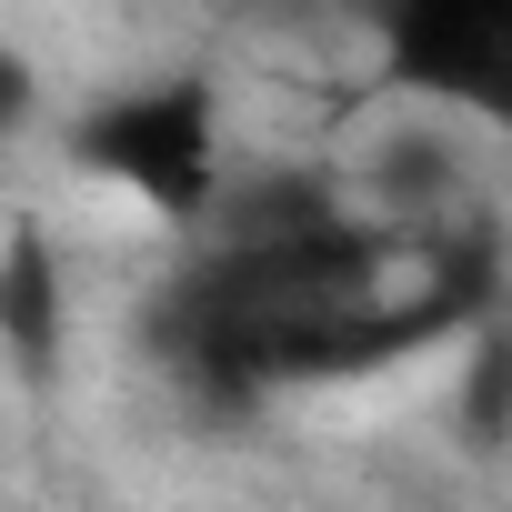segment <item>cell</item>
<instances>
[{
	"label": "cell",
	"instance_id": "obj_1",
	"mask_svg": "<svg viewBox=\"0 0 512 512\" xmlns=\"http://www.w3.org/2000/svg\"><path fill=\"white\" fill-rule=\"evenodd\" d=\"M61 161L131 191L161 231H201L221 171H231V121H221V81L211 71H131V81H101L61 111Z\"/></svg>",
	"mask_w": 512,
	"mask_h": 512
},
{
	"label": "cell",
	"instance_id": "obj_2",
	"mask_svg": "<svg viewBox=\"0 0 512 512\" xmlns=\"http://www.w3.org/2000/svg\"><path fill=\"white\" fill-rule=\"evenodd\" d=\"M372 71L402 111H442V121H482L502 111L512 81V11L502 0H392L362 21Z\"/></svg>",
	"mask_w": 512,
	"mask_h": 512
},
{
	"label": "cell",
	"instance_id": "obj_3",
	"mask_svg": "<svg viewBox=\"0 0 512 512\" xmlns=\"http://www.w3.org/2000/svg\"><path fill=\"white\" fill-rule=\"evenodd\" d=\"M0 352L41 392L71 372V262H61V241L41 221L0 231Z\"/></svg>",
	"mask_w": 512,
	"mask_h": 512
},
{
	"label": "cell",
	"instance_id": "obj_4",
	"mask_svg": "<svg viewBox=\"0 0 512 512\" xmlns=\"http://www.w3.org/2000/svg\"><path fill=\"white\" fill-rule=\"evenodd\" d=\"M462 352V382H452V422H462V452L492 472L502 462V382H512V342H502V322H482L472 342H452Z\"/></svg>",
	"mask_w": 512,
	"mask_h": 512
},
{
	"label": "cell",
	"instance_id": "obj_5",
	"mask_svg": "<svg viewBox=\"0 0 512 512\" xmlns=\"http://www.w3.org/2000/svg\"><path fill=\"white\" fill-rule=\"evenodd\" d=\"M21 131H41V61L0 41V151H11Z\"/></svg>",
	"mask_w": 512,
	"mask_h": 512
}]
</instances>
